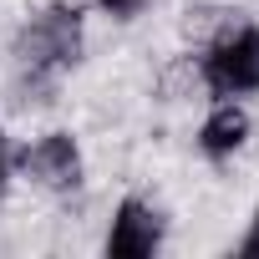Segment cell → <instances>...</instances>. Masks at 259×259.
<instances>
[{"label":"cell","mask_w":259,"mask_h":259,"mask_svg":"<svg viewBox=\"0 0 259 259\" xmlns=\"http://www.w3.org/2000/svg\"><path fill=\"white\" fill-rule=\"evenodd\" d=\"M16 178H26L36 193L46 198H76L87 188V148L71 127H46V133L26 138L21 148H11Z\"/></svg>","instance_id":"3957f363"},{"label":"cell","mask_w":259,"mask_h":259,"mask_svg":"<svg viewBox=\"0 0 259 259\" xmlns=\"http://www.w3.org/2000/svg\"><path fill=\"white\" fill-rule=\"evenodd\" d=\"M11 178H16V163H11V133H6V122H0V203H6V193H11Z\"/></svg>","instance_id":"ba28073f"},{"label":"cell","mask_w":259,"mask_h":259,"mask_svg":"<svg viewBox=\"0 0 259 259\" xmlns=\"http://www.w3.org/2000/svg\"><path fill=\"white\" fill-rule=\"evenodd\" d=\"M168 234H173V219L158 198L148 193H122L107 213V229H102V254L107 259H153L168 249Z\"/></svg>","instance_id":"277c9868"},{"label":"cell","mask_w":259,"mask_h":259,"mask_svg":"<svg viewBox=\"0 0 259 259\" xmlns=\"http://www.w3.org/2000/svg\"><path fill=\"white\" fill-rule=\"evenodd\" d=\"M87 6L107 21V26H133V21H143L158 0H87Z\"/></svg>","instance_id":"52a82bcc"},{"label":"cell","mask_w":259,"mask_h":259,"mask_svg":"<svg viewBox=\"0 0 259 259\" xmlns=\"http://www.w3.org/2000/svg\"><path fill=\"white\" fill-rule=\"evenodd\" d=\"M193 66L203 97H239V102L259 97V21L234 16L229 26H219L193 51Z\"/></svg>","instance_id":"7a4b0ae2"},{"label":"cell","mask_w":259,"mask_h":259,"mask_svg":"<svg viewBox=\"0 0 259 259\" xmlns=\"http://www.w3.org/2000/svg\"><path fill=\"white\" fill-rule=\"evenodd\" d=\"M254 143V112L239 97H208L198 127H193V148L208 168H229L234 158H244Z\"/></svg>","instance_id":"5b68a950"},{"label":"cell","mask_w":259,"mask_h":259,"mask_svg":"<svg viewBox=\"0 0 259 259\" xmlns=\"http://www.w3.org/2000/svg\"><path fill=\"white\" fill-rule=\"evenodd\" d=\"M239 254H244V259H259V203H254L249 229H244V239H239Z\"/></svg>","instance_id":"9c48e42d"},{"label":"cell","mask_w":259,"mask_h":259,"mask_svg":"<svg viewBox=\"0 0 259 259\" xmlns=\"http://www.w3.org/2000/svg\"><path fill=\"white\" fill-rule=\"evenodd\" d=\"M92 51V26H87V6L81 0H46L31 16L16 21L6 56L11 71H36L51 81H66Z\"/></svg>","instance_id":"6da1fadb"},{"label":"cell","mask_w":259,"mask_h":259,"mask_svg":"<svg viewBox=\"0 0 259 259\" xmlns=\"http://www.w3.org/2000/svg\"><path fill=\"white\" fill-rule=\"evenodd\" d=\"M234 21V11L229 6H213V0H188L183 6V16H178V36H183V46L188 51H198L219 26H229Z\"/></svg>","instance_id":"8992f818"}]
</instances>
